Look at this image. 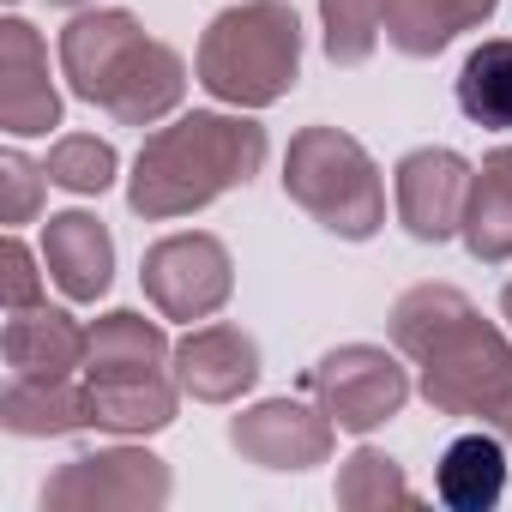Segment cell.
Listing matches in <instances>:
<instances>
[{
  "label": "cell",
  "instance_id": "1",
  "mask_svg": "<svg viewBox=\"0 0 512 512\" xmlns=\"http://www.w3.org/2000/svg\"><path fill=\"white\" fill-rule=\"evenodd\" d=\"M392 350L416 362L422 398L440 416H482L512 398V344L452 284H416L392 302Z\"/></svg>",
  "mask_w": 512,
  "mask_h": 512
},
{
  "label": "cell",
  "instance_id": "2",
  "mask_svg": "<svg viewBox=\"0 0 512 512\" xmlns=\"http://www.w3.org/2000/svg\"><path fill=\"white\" fill-rule=\"evenodd\" d=\"M260 163H266V127L247 121V109H235V115L193 109L139 145L127 205L151 223H169V217L205 211L229 187H247L260 175Z\"/></svg>",
  "mask_w": 512,
  "mask_h": 512
},
{
  "label": "cell",
  "instance_id": "3",
  "mask_svg": "<svg viewBox=\"0 0 512 512\" xmlns=\"http://www.w3.org/2000/svg\"><path fill=\"white\" fill-rule=\"evenodd\" d=\"M61 73H67L73 97L97 103L121 127L163 121L187 91V61L169 43L145 37V25L133 13H121V7H91V13L67 19Z\"/></svg>",
  "mask_w": 512,
  "mask_h": 512
},
{
  "label": "cell",
  "instance_id": "4",
  "mask_svg": "<svg viewBox=\"0 0 512 512\" xmlns=\"http://www.w3.org/2000/svg\"><path fill=\"white\" fill-rule=\"evenodd\" d=\"M199 85L229 109H272L302 79V19L290 0H241L223 7L193 55Z\"/></svg>",
  "mask_w": 512,
  "mask_h": 512
},
{
  "label": "cell",
  "instance_id": "5",
  "mask_svg": "<svg viewBox=\"0 0 512 512\" xmlns=\"http://www.w3.org/2000/svg\"><path fill=\"white\" fill-rule=\"evenodd\" d=\"M284 193L332 235L368 241L386 223V181L344 127H302L284 151Z\"/></svg>",
  "mask_w": 512,
  "mask_h": 512
},
{
  "label": "cell",
  "instance_id": "6",
  "mask_svg": "<svg viewBox=\"0 0 512 512\" xmlns=\"http://www.w3.org/2000/svg\"><path fill=\"white\" fill-rule=\"evenodd\" d=\"M175 482L169 464L145 446H103L85 458H67L43 482V512H157L169 506Z\"/></svg>",
  "mask_w": 512,
  "mask_h": 512
},
{
  "label": "cell",
  "instance_id": "7",
  "mask_svg": "<svg viewBox=\"0 0 512 512\" xmlns=\"http://www.w3.org/2000/svg\"><path fill=\"white\" fill-rule=\"evenodd\" d=\"M308 392L344 434H374L410 404V368L398 362V350L338 344L308 368Z\"/></svg>",
  "mask_w": 512,
  "mask_h": 512
},
{
  "label": "cell",
  "instance_id": "8",
  "mask_svg": "<svg viewBox=\"0 0 512 512\" xmlns=\"http://www.w3.org/2000/svg\"><path fill=\"white\" fill-rule=\"evenodd\" d=\"M139 284L151 296V308L163 320H211L229 290H235V266H229V247L205 229H187V235H163L145 247V260H139Z\"/></svg>",
  "mask_w": 512,
  "mask_h": 512
},
{
  "label": "cell",
  "instance_id": "9",
  "mask_svg": "<svg viewBox=\"0 0 512 512\" xmlns=\"http://www.w3.org/2000/svg\"><path fill=\"white\" fill-rule=\"evenodd\" d=\"M229 446L260 464V470H314L332 458L338 446V422L320 404L302 398H266V404H247L229 422Z\"/></svg>",
  "mask_w": 512,
  "mask_h": 512
},
{
  "label": "cell",
  "instance_id": "10",
  "mask_svg": "<svg viewBox=\"0 0 512 512\" xmlns=\"http://www.w3.org/2000/svg\"><path fill=\"white\" fill-rule=\"evenodd\" d=\"M470 163L446 145H422L410 157H398L392 169V199H398V223L416 241H452L464 229V205H470Z\"/></svg>",
  "mask_w": 512,
  "mask_h": 512
},
{
  "label": "cell",
  "instance_id": "11",
  "mask_svg": "<svg viewBox=\"0 0 512 512\" xmlns=\"http://www.w3.org/2000/svg\"><path fill=\"white\" fill-rule=\"evenodd\" d=\"M0 127L37 139L61 127V91L49 79V49L25 19H0Z\"/></svg>",
  "mask_w": 512,
  "mask_h": 512
},
{
  "label": "cell",
  "instance_id": "12",
  "mask_svg": "<svg viewBox=\"0 0 512 512\" xmlns=\"http://www.w3.org/2000/svg\"><path fill=\"white\" fill-rule=\"evenodd\" d=\"M169 368H175V380H181L187 398H199V404H235L241 392L260 386V344H253L241 326H223V320L217 326H193L175 344Z\"/></svg>",
  "mask_w": 512,
  "mask_h": 512
},
{
  "label": "cell",
  "instance_id": "13",
  "mask_svg": "<svg viewBox=\"0 0 512 512\" xmlns=\"http://www.w3.org/2000/svg\"><path fill=\"white\" fill-rule=\"evenodd\" d=\"M43 266L67 302H97L115 284V235L91 211H55L43 223Z\"/></svg>",
  "mask_w": 512,
  "mask_h": 512
},
{
  "label": "cell",
  "instance_id": "14",
  "mask_svg": "<svg viewBox=\"0 0 512 512\" xmlns=\"http://www.w3.org/2000/svg\"><path fill=\"white\" fill-rule=\"evenodd\" d=\"M91 350V326H79L73 314L31 302V308H7V332H0V356H7V374H79Z\"/></svg>",
  "mask_w": 512,
  "mask_h": 512
},
{
  "label": "cell",
  "instance_id": "15",
  "mask_svg": "<svg viewBox=\"0 0 512 512\" xmlns=\"http://www.w3.org/2000/svg\"><path fill=\"white\" fill-rule=\"evenodd\" d=\"M0 428L19 440H55V434H79L97 428L91 422V380L79 374H7V392H0Z\"/></svg>",
  "mask_w": 512,
  "mask_h": 512
},
{
  "label": "cell",
  "instance_id": "16",
  "mask_svg": "<svg viewBox=\"0 0 512 512\" xmlns=\"http://www.w3.org/2000/svg\"><path fill=\"white\" fill-rule=\"evenodd\" d=\"M169 338L157 320L115 308L91 326V350H85V380H133V374H163L169 368Z\"/></svg>",
  "mask_w": 512,
  "mask_h": 512
},
{
  "label": "cell",
  "instance_id": "17",
  "mask_svg": "<svg viewBox=\"0 0 512 512\" xmlns=\"http://www.w3.org/2000/svg\"><path fill=\"white\" fill-rule=\"evenodd\" d=\"M434 494L452 512H488L506 494V440L500 434H458L434 464Z\"/></svg>",
  "mask_w": 512,
  "mask_h": 512
},
{
  "label": "cell",
  "instance_id": "18",
  "mask_svg": "<svg viewBox=\"0 0 512 512\" xmlns=\"http://www.w3.org/2000/svg\"><path fill=\"white\" fill-rule=\"evenodd\" d=\"M464 247L482 266L512 260V145L488 151L482 169L470 175V205H464Z\"/></svg>",
  "mask_w": 512,
  "mask_h": 512
},
{
  "label": "cell",
  "instance_id": "19",
  "mask_svg": "<svg viewBox=\"0 0 512 512\" xmlns=\"http://www.w3.org/2000/svg\"><path fill=\"white\" fill-rule=\"evenodd\" d=\"M500 0H386V43L410 61L440 55L458 31H476Z\"/></svg>",
  "mask_w": 512,
  "mask_h": 512
},
{
  "label": "cell",
  "instance_id": "20",
  "mask_svg": "<svg viewBox=\"0 0 512 512\" xmlns=\"http://www.w3.org/2000/svg\"><path fill=\"white\" fill-rule=\"evenodd\" d=\"M181 380L133 374V380H91V422L109 434H157L175 422Z\"/></svg>",
  "mask_w": 512,
  "mask_h": 512
},
{
  "label": "cell",
  "instance_id": "21",
  "mask_svg": "<svg viewBox=\"0 0 512 512\" xmlns=\"http://www.w3.org/2000/svg\"><path fill=\"white\" fill-rule=\"evenodd\" d=\"M458 109L476 127L512 133V37H488L458 67Z\"/></svg>",
  "mask_w": 512,
  "mask_h": 512
},
{
  "label": "cell",
  "instance_id": "22",
  "mask_svg": "<svg viewBox=\"0 0 512 512\" xmlns=\"http://www.w3.org/2000/svg\"><path fill=\"white\" fill-rule=\"evenodd\" d=\"M338 506L350 512H386V506H416V488L404 476L398 458L374 452V446H356L338 470Z\"/></svg>",
  "mask_w": 512,
  "mask_h": 512
},
{
  "label": "cell",
  "instance_id": "23",
  "mask_svg": "<svg viewBox=\"0 0 512 512\" xmlns=\"http://www.w3.org/2000/svg\"><path fill=\"white\" fill-rule=\"evenodd\" d=\"M320 31L332 67H362L386 37V0H320Z\"/></svg>",
  "mask_w": 512,
  "mask_h": 512
},
{
  "label": "cell",
  "instance_id": "24",
  "mask_svg": "<svg viewBox=\"0 0 512 512\" xmlns=\"http://www.w3.org/2000/svg\"><path fill=\"white\" fill-rule=\"evenodd\" d=\"M49 181L67 187V193H103L115 181V145L97 139V133H67L49 145Z\"/></svg>",
  "mask_w": 512,
  "mask_h": 512
},
{
  "label": "cell",
  "instance_id": "25",
  "mask_svg": "<svg viewBox=\"0 0 512 512\" xmlns=\"http://www.w3.org/2000/svg\"><path fill=\"white\" fill-rule=\"evenodd\" d=\"M43 187H49L43 163H31L25 151L0 157V217H7V223H31L43 211Z\"/></svg>",
  "mask_w": 512,
  "mask_h": 512
},
{
  "label": "cell",
  "instance_id": "26",
  "mask_svg": "<svg viewBox=\"0 0 512 512\" xmlns=\"http://www.w3.org/2000/svg\"><path fill=\"white\" fill-rule=\"evenodd\" d=\"M0 302H7V308H31V302H43L37 253H31L19 235H7V247H0Z\"/></svg>",
  "mask_w": 512,
  "mask_h": 512
},
{
  "label": "cell",
  "instance_id": "27",
  "mask_svg": "<svg viewBox=\"0 0 512 512\" xmlns=\"http://www.w3.org/2000/svg\"><path fill=\"white\" fill-rule=\"evenodd\" d=\"M494 428H500V440H506V446H512V398H506V404H500V410H494Z\"/></svg>",
  "mask_w": 512,
  "mask_h": 512
},
{
  "label": "cell",
  "instance_id": "28",
  "mask_svg": "<svg viewBox=\"0 0 512 512\" xmlns=\"http://www.w3.org/2000/svg\"><path fill=\"white\" fill-rule=\"evenodd\" d=\"M500 314H506V320H512V284H506V290H500Z\"/></svg>",
  "mask_w": 512,
  "mask_h": 512
},
{
  "label": "cell",
  "instance_id": "29",
  "mask_svg": "<svg viewBox=\"0 0 512 512\" xmlns=\"http://www.w3.org/2000/svg\"><path fill=\"white\" fill-rule=\"evenodd\" d=\"M49 7H79V0H49Z\"/></svg>",
  "mask_w": 512,
  "mask_h": 512
}]
</instances>
